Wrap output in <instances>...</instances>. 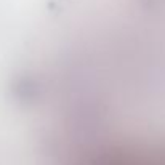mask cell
Returning <instances> with one entry per match:
<instances>
[{"instance_id":"cell-1","label":"cell","mask_w":165,"mask_h":165,"mask_svg":"<svg viewBox=\"0 0 165 165\" xmlns=\"http://www.w3.org/2000/svg\"><path fill=\"white\" fill-rule=\"evenodd\" d=\"M10 149H11V148H10ZM11 151H13V149H11ZM13 152H14V151H13ZM14 154H16V152H14ZM16 156H18V154H16ZM18 157H19V156H18ZM19 159H21V157H19ZM21 160H23V159H21ZM23 162H24V160H23ZM24 163H26V162H24ZM26 165H27V163H26Z\"/></svg>"}]
</instances>
